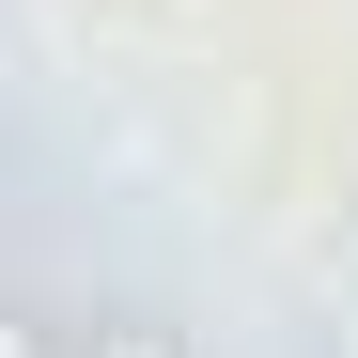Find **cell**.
Here are the masks:
<instances>
[{
  "label": "cell",
  "instance_id": "1",
  "mask_svg": "<svg viewBox=\"0 0 358 358\" xmlns=\"http://www.w3.org/2000/svg\"><path fill=\"white\" fill-rule=\"evenodd\" d=\"M78 358H187V343H171V327H156V312H125V327H94V343H78Z\"/></svg>",
  "mask_w": 358,
  "mask_h": 358
},
{
  "label": "cell",
  "instance_id": "2",
  "mask_svg": "<svg viewBox=\"0 0 358 358\" xmlns=\"http://www.w3.org/2000/svg\"><path fill=\"white\" fill-rule=\"evenodd\" d=\"M0 358H47V327H31V312H0Z\"/></svg>",
  "mask_w": 358,
  "mask_h": 358
}]
</instances>
